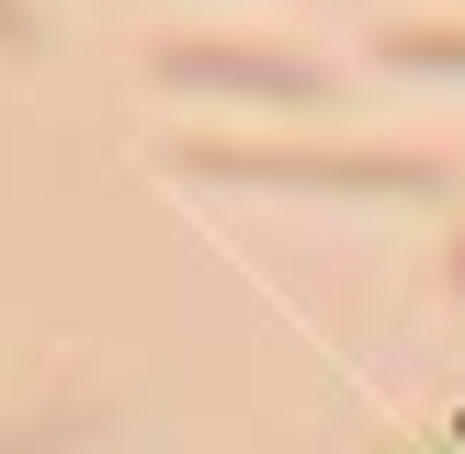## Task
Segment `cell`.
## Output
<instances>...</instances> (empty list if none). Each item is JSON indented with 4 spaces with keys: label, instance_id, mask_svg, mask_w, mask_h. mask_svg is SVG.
Instances as JSON below:
<instances>
[{
    "label": "cell",
    "instance_id": "2",
    "mask_svg": "<svg viewBox=\"0 0 465 454\" xmlns=\"http://www.w3.org/2000/svg\"><path fill=\"white\" fill-rule=\"evenodd\" d=\"M159 91H216V103H272V114H330L341 68L295 57V45H239V35H159L148 45Z\"/></svg>",
    "mask_w": 465,
    "mask_h": 454
},
{
    "label": "cell",
    "instance_id": "1",
    "mask_svg": "<svg viewBox=\"0 0 465 454\" xmlns=\"http://www.w3.org/2000/svg\"><path fill=\"white\" fill-rule=\"evenodd\" d=\"M193 182H250V193H375V204H443L454 159L431 148H284V136H182Z\"/></svg>",
    "mask_w": 465,
    "mask_h": 454
},
{
    "label": "cell",
    "instance_id": "3",
    "mask_svg": "<svg viewBox=\"0 0 465 454\" xmlns=\"http://www.w3.org/2000/svg\"><path fill=\"white\" fill-rule=\"evenodd\" d=\"M375 57L386 68H443V80H465V23H386Z\"/></svg>",
    "mask_w": 465,
    "mask_h": 454
},
{
    "label": "cell",
    "instance_id": "5",
    "mask_svg": "<svg viewBox=\"0 0 465 454\" xmlns=\"http://www.w3.org/2000/svg\"><path fill=\"white\" fill-rule=\"evenodd\" d=\"M454 284H465V239H454Z\"/></svg>",
    "mask_w": 465,
    "mask_h": 454
},
{
    "label": "cell",
    "instance_id": "4",
    "mask_svg": "<svg viewBox=\"0 0 465 454\" xmlns=\"http://www.w3.org/2000/svg\"><path fill=\"white\" fill-rule=\"evenodd\" d=\"M45 45V23H35V0H0V57H35Z\"/></svg>",
    "mask_w": 465,
    "mask_h": 454
}]
</instances>
